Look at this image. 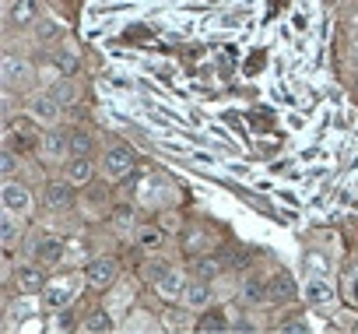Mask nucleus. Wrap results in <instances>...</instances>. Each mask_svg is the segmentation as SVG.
I'll list each match as a JSON object with an SVG mask.
<instances>
[{
	"label": "nucleus",
	"instance_id": "obj_13",
	"mask_svg": "<svg viewBox=\"0 0 358 334\" xmlns=\"http://www.w3.org/2000/svg\"><path fill=\"white\" fill-rule=\"evenodd\" d=\"M295 295H299V288H295V278H292L288 271H274V274H267V302H271V306L292 302Z\"/></svg>",
	"mask_w": 358,
	"mask_h": 334
},
{
	"label": "nucleus",
	"instance_id": "obj_30",
	"mask_svg": "<svg viewBox=\"0 0 358 334\" xmlns=\"http://www.w3.org/2000/svg\"><path fill=\"white\" fill-rule=\"evenodd\" d=\"M281 330H292V334H306V330H309V323H306V320H288V323H285Z\"/></svg>",
	"mask_w": 358,
	"mask_h": 334
},
{
	"label": "nucleus",
	"instance_id": "obj_15",
	"mask_svg": "<svg viewBox=\"0 0 358 334\" xmlns=\"http://www.w3.org/2000/svg\"><path fill=\"white\" fill-rule=\"evenodd\" d=\"M39 18V0H11L8 4V25L15 29H29Z\"/></svg>",
	"mask_w": 358,
	"mask_h": 334
},
{
	"label": "nucleus",
	"instance_id": "obj_25",
	"mask_svg": "<svg viewBox=\"0 0 358 334\" xmlns=\"http://www.w3.org/2000/svg\"><path fill=\"white\" fill-rule=\"evenodd\" d=\"M57 102H64V106H74V99H78V88H74V81H67V78H60V81H53L50 88H46Z\"/></svg>",
	"mask_w": 358,
	"mask_h": 334
},
{
	"label": "nucleus",
	"instance_id": "obj_3",
	"mask_svg": "<svg viewBox=\"0 0 358 334\" xmlns=\"http://www.w3.org/2000/svg\"><path fill=\"white\" fill-rule=\"evenodd\" d=\"M0 81H4L8 95H25L29 88H36V67L22 57H4L0 60Z\"/></svg>",
	"mask_w": 358,
	"mask_h": 334
},
{
	"label": "nucleus",
	"instance_id": "obj_18",
	"mask_svg": "<svg viewBox=\"0 0 358 334\" xmlns=\"http://www.w3.org/2000/svg\"><path fill=\"white\" fill-rule=\"evenodd\" d=\"M239 299H243L246 306H264V302H267V278L246 274V278L239 281Z\"/></svg>",
	"mask_w": 358,
	"mask_h": 334
},
{
	"label": "nucleus",
	"instance_id": "obj_4",
	"mask_svg": "<svg viewBox=\"0 0 358 334\" xmlns=\"http://www.w3.org/2000/svg\"><path fill=\"white\" fill-rule=\"evenodd\" d=\"M43 134H46V127H43V123H36L32 116H15V120L8 123L4 144H8V148H15V151L22 155V151H32V148H39Z\"/></svg>",
	"mask_w": 358,
	"mask_h": 334
},
{
	"label": "nucleus",
	"instance_id": "obj_26",
	"mask_svg": "<svg viewBox=\"0 0 358 334\" xmlns=\"http://www.w3.org/2000/svg\"><path fill=\"white\" fill-rule=\"evenodd\" d=\"M194 274H197V278H208V281H215V278L222 274V267H218V260H211V257L197 253V257H194Z\"/></svg>",
	"mask_w": 358,
	"mask_h": 334
},
{
	"label": "nucleus",
	"instance_id": "obj_12",
	"mask_svg": "<svg viewBox=\"0 0 358 334\" xmlns=\"http://www.w3.org/2000/svg\"><path fill=\"white\" fill-rule=\"evenodd\" d=\"M46 274H43V264L36 260V264H22L18 271H15V292H25V295H39L43 288H46Z\"/></svg>",
	"mask_w": 358,
	"mask_h": 334
},
{
	"label": "nucleus",
	"instance_id": "obj_8",
	"mask_svg": "<svg viewBox=\"0 0 358 334\" xmlns=\"http://www.w3.org/2000/svg\"><path fill=\"white\" fill-rule=\"evenodd\" d=\"M179 302H183L190 313H204V309L215 302V285H211L208 278L190 274V278H187V285H183V295H179Z\"/></svg>",
	"mask_w": 358,
	"mask_h": 334
},
{
	"label": "nucleus",
	"instance_id": "obj_1",
	"mask_svg": "<svg viewBox=\"0 0 358 334\" xmlns=\"http://www.w3.org/2000/svg\"><path fill=\"white\" fill-rule=\"evenodd\" d=\"M144 278L155 285V292L162 299H179L183 295V285H187V274L179 271L169 257H158V253H151V260L144 264Z\"/></svg>",
	"mask_w": 358,
	"mask_h": 334
},
{
	"label": "nucleus",
	"instance_id": "obj_6",
	"mask_svg": "<svg viewBox=\"0 0 358 334\" xmlns=\"http://www.w3.org/2000/svg\"><path fill=\"white\" fill-rule=\"evenodd\" d=\"M0 208L18 215V218H29L36 211V197L29 187H22L18 180H4V187H0Z\"/></svg>",
	"mask_w": 358,
	"mask_h": 334
},
{
	"label": "nucleus",
	"instance_id": "obj_21",
	"mask_svg": "<svg viewBox=\"0 0 358 334\" xmlns=\"http://www.w3.org/2000/svg\"><path fill=\"white\" fill-rule=\"evenodd\" d=\"M236 323H232V316L225 313V309H204V316H197V330H232Z\"/></svg>",
	"mask_w": 358,
	"mask_h": 334
},
{
	"label": "nucleus",
	"instance_id": "obj_27",
	"mask_svg": "<svg viewBox=\"0 0 358 334\" xmlns=\"http://www.w3.org/2000/svg\"><path fill=\"white\" fill-rule=\"evenodd\" d=\"M88 148H92V134L71 130V155H88Z\"/></svg>",
	"mask_w": 358,
	"mask_h": 334
},
{
	"label": "nucleus",
	"instance_id": "obj_29",
	"mask_svg": "<svg viewBox=\"0 0 358 334\" xmlns=\"http://www.w3.org/2000/svg\"><path fill=\"white\" fill-rule=\"evenodd\" d=\"M183 246H187V253L194 257V250H201V246H204V232H201V229H187V236H183Z\"/></svg>",
	"mask_w": 358,
	"mask_h": 334
},
{
	"label": "nucleus",
	"instance_id": "obj_7",
	"mask_svg": "<svg viewBox=\"0 0 358 334\" xmlns=\"http://www.w3.org/2000/svg\"><path fill=\"white\" fill-rule=\"evenodd\" d=\"M25 109H29V116L36 120V123H43V127H57V120L64 116V102H57L50 92H32L29 95V102H25Z\"/></svg>",
	"mask_w": 358,
	"mask_h": 334
},
{
	"label": "nucleus",
	"instance_id": "obj_17",
	"mask_svg": "<svg viewBox=\"0 0 358 334\" xmlns=\"http://www.w3.org/2000/svg\"><path fill=\"white\" fill-rule=\"evenodd\" d=\"M74 183L71 180H53V183H46V208L50 211H64V208H71V201H74Z\"/></svg>",
	"mask_w": 358,
	"mask_h": 334
},
{
	"label": "nucleus",
	"instance_id": "obj_10",
	"mask_svg": "<svg viewBox=\"0 0 358 334\" xmlns=\"http://www.w3.org/2000/svg\"><path fill=\"white\" fill-rule=\"evenodd\" d=\"M85 285H92V288H113V281H116V274H120V267H116V260L113 257H95V260H88L85 264Z\"/></svg>",
	"mask_w": 358,
	"mask_h": 334
},
{
	"label": "nucleus",
	"instance_id": "obj_20",
	"mask_svg": "<svg viewBox=\"0 0 358 334\" xmlns=\"http://www.w3.org/2000/svg\"><path fill=\"white\" fill-rule=\"evenodd\" d=\"M18 239H22V218L0 208V243H4V246H15Z\"/></svg>",
	"mask_w": 358,
	"mask_h": 334
},
{
	"label": "nucleus",
	"instance_id": "obj_31",
	"mask_svg": "<svg viewBox=\"0 0 358 334\" xmlns=\"http://www.w3.org/2000/svg\"><path fill=\"white\" fill-rule=\"evenodd\" d=\"M355 330H358V323H355Z\"/></svg>",
	"mask_w": 358,
	"mask_h": 334
},
{
	"label": "nucleus",
	"instance_id": "obj_16",
	"mask_svg": "<svg viewBox=\"0 0 358 334\" xmlns=\"http://www.w3.org/2000/svg\"><path fill=\"white\" fill-rule=\"evenodd\" d=\"M64 253H67V246H64L60 236H43V239H36V246H32V257H36L39 264H50V267L60 264Z\"/></svg>",
	"mask_w": 358,
	"mask_h": 334
},
{
	"label": "nucleus",
	"instance_id": "obj_19",
	"mask_svg": "<svg viewBox=\"0 0 358 334\" xmlns=\"http://www.w3.org/2000/svg\"><path fill=\"white\" fill-rule=\"evenodd\" d=\"M134 239H137V246H141V250L158 253V250H162V243H165V232H162L158 225H134Z\"/></svg>",
	"mask_w": 358,
	"mask_h": 334
},
{
	"label": "nucleus",
	"instance_id": "obj_24",
	"mask_svg": "<svg viewBox=\"0 0 358 334\" xmlns=\"http://www.w3.org/2000/svg\"><path fill=\"white\" fill-rule=\"evenodd\" d=\"M18 165H22V155L15 151V148H0V176L4 180H15L18 176Z\"/></svg>",
	"mask_w": 358,
	"mask_h": 334
},
{
	"label": "nucleus",
	"instance_id": "obj_28",
	"mask_svg": "<svg viewBox=\"0 0 358 334\" xmlns=\"http://www.w3.org/2000/svg\"><path fill=\"white\" fill-rule=\"evenodd\" d=\"M344 295H348V302L351 306H358V264L348 271V278H344Z\"/></svg>",
	"mask_w": 358,
	"mask_h": 334
},
{
	"label": "nucleus",
	"instance_id": "obj_22",
	"mask_svg": "<svg viewBox=\"0 0 358 334\" xmlns=\"http://www.w3.org/2000/svg\"><path fill=\"white\" fill-rule=\"evenodd\" d=\"M36 313V295H25V292H18V302L11 306V316H8V327H22L29 316Z\"/></svg>",
	"mask_w": 358,
	"mask_h": 334
},
{
	"label": "nucleus",
	"instance_id": "obj_23",
	"mask_svg": "<svg viewBox=\"0 0 358 334\" xmlns=\"http://www.w3.org/2000/svg\"><path fill=\"white\" fill-rule=\"evenodd\" d=\"M113 327H116V320H113L109 309H92V313L85 316V323H81V330H92V334H106V330H113Z\"/></svg>",
	"mask_w": 358,
	"mask_h": 334
},
{
	"label": "nucleus",
	"instance_id": "obj_11",
	"mask_svg": "<svg viewBox=\"0 0 358 334\" xmlns=\"http://www.w3.org/2000/svg\"><path fill=\"white\" fill-rule=\"evenodd\" d=\"M95 176H99V169L88 155H71L64 162V180H71L74 187H88V183H95Z\"/></svg>",
	"mask_w": 358,
	"mask_h": 334
},
{
	"label": "nucleus",
	"instance_id": "obj_9",
	"mask_svg": "<svg viewBox=\"0 0 358 334\" xmlns=\"http://www.w3.org/2000/svg\"><path fill=\"white\" fill-rule=\"evenodd\" d=\"M39 155L43 162L57 165V162H67L71 158V134L67 130H57V127H46L43 141H39Z\"/></svg>",
	"mask_w": 358,
	"mask_h": 334
},
{
	"label": "nucleus",
	"instance_id": "obj_2",
	"mask_svg": "<svg viewBox=\"0 0 358 334\" xmlns=\"http://www.w3.org/2000/svg\"><path fill=\"white\" fill-rule=\"evenodd\" d=\"M81 281H85V274H60V278H50L46 288L39 292L43 309H46V313H60V309H67V306L74 302Z\"/></svg>",
	"mask_w": 358,
	"mask_h": 334
},
{
	"label": "nucleus",
	"instance_id": "obj_5",
	"mask_svg": "<svg viewBox=\"0 0 358 334\" xmlns=\"http://www.w3.org/2000/svg\"><path fill=\"white\" fill-rule=\"evenodd\" d=\"M134 169H137V155H134L127 144H113V148H106L99 173H102L109 183H123Z\"/></svg>",
	"mask_w": 358,
	"mask_h": 334
},
{
	"label": "nucleus",
	"instance_id": "obj_14",
	"mask_svg": "<svg viewBox=\"0 0 358 334\" xmlns=\"http://www.w3.org/2000/svg\"><path fill=\"white\" fill-rule=\"evenodd\" d=\"M302 295H306V302H309V306H330V302H334V295H337V288L330 285V278H327V274H309V281H306Z\"/></svg>",
	"mask_w": 358,
	"mask_h": 334
}]
</instances>
